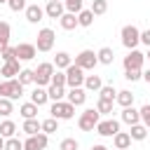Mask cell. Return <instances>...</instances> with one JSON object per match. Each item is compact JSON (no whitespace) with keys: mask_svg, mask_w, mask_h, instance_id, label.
I'll return each mask as SVG.
<instances>
[{"mask_svg":"<svg viewBox=\"0 0 150 150\" xmlns=\"http://www.w3.org/2000/svg\"><path fill=\"white\" fill-rule=\"evenodd\" d=\"M120 38H122V45H124L129 52L141 45V30H138L134 23H127V26L120 30Z\"/></svg>","mask_w":150,"mask_h":150,"instance_id":"obj_1","label":"cell"},{"mask_svg":"<svg viewBox=\"0 0 150 150\" xmlns=\"http://www.w3.org/2000/svg\"><path fill=\"white\" fill-rule=\"evenodd\" d=\"M23 96V84L14 77V80H2V87H0V98H9V101H16Z\"/></svg>","mask_w":150,"mask_h":150,"instance_id":"obj_2","label":"cell"},{"mask_svg":"<svg viewBox=\"0 0 150 150\" xmlns=\"http://www.w3.org/2000/svg\"><path fill=\"white\" fill-rule=\"evenodd\" d=\"M98 122H101V115H98L96 108H87V110L77 117V127H80L82 131H94Z\"/></svg>","mask_w":150,"mask_h":150,"instance_id":"obj_3","label":"cell"},{"mask_svg":"<svg viewBox=\"0 0 150 150\" xmlns=\"http://www.w3.org/2000/svg\"><path fill=\"white\" fill-rule=\"evenodd\" d=\"M54 73H56L54 63H40V66L35 68V87H49Z\"/></svg>","mask_w":150,"mask_h":150,"instance_id":"obj_4","label":"cell"},{"mask_svg":"<svg viewBox=\"0 0 150 150\" xmlns=\"http://www.w3.org/2000/svg\"><path fill=\"white\" fill-rule=\"evenodd\" d=\"M49 112H52L49 117H54V120H70L75 115V105L68 103V101H54Z\"/></svg>","mask_w":150,"mask_h":150,"instance_id":"obj_5","label":"cell"},{"mask_svg":"<svg viewBox=\"0 0 150 150\" xmlns=\"http://www.w3.org/2000/svg\"><path fill=\"white\" fill-rule=\"evenodd\" d=\"M84 77H87V75H84V70H82V68H77L75 63L66 68V87H68V89L84 87Z\"/></svg>","mask_w":150,"mask_h":150,"instance_id":"obj_6","label":"cell"},{"mask_svg":"<svg viewBox=\"0 0 150 150\" xmlns=\"http://www.w3.org/2000/svg\"><path fill=\"white\" fill-rule=\"evenodd\" d=\"M54 40H56V33H54L52 28H40V30H38V42H35L38 52H52Z\"/></svg>","mask_w":150,"mask_h":150,"instance_id":"obj_7","label":"cell"},{"mask_svg":"<svg viewBox=\"0 0 150 150\" xmlns=\"http://www.w3.org/2000/svg\"><path fill=\"white\" fill-rule=\"evenodd\" d=\"M73 63H75L77 68H82V70H94L96 63H98V59H96V52H91V49H82V52L75 56Z\"/></svg>","mask_w":150,"mask_h":150,"instance_id":"obj_8","label":"cell"},{"mask_svg":"<svg viewBox=\"0 0 150 150\" xmlns=\"http://www.w3.org/2000/svg\"><path fill=\"white\" fill-rule=\"evenodd\" d=\"M117 131H120V122H117V120H112V117L101 120V122L96 124V134H98V136H103V138H112Z\"/></svg>","mask_w":150,"mask_h":150,"instance_id":"obj_9","label":"cell"},{"mask_svg":"<svg viewBox=\"0 0 150 150\" xmlns=\"http://www.w3.org/2000/svg\"><path fill=\"white\" fill-rule=\"evenodd\" d=\"M143 61H145V54H141L138 49H131L127 56H124V70H141L143 68Z\"/></svg>","mask_w":150,"mask_h":150,"instance_id":"obj_10","label":"cell"},{"mask_svg":"<svg viewBox=\"0 0 150 150\" xmlns=\"http://www.w3.org/2000/svg\"><path fill=\"white\" fill-rule=\"evenodd\" d=\"M47 145H49V138H47L45 131L35 134V136H28V138L23 141V148H26V150H45Z\"/></svg>","mask_w":150,"mask_h":150,"instance_id":"obj_11","label":"cell"},{"mask_svg":"<svg viewBox=\"0 0 150 150\" xmlns=\"http://www.w3.org/2000/svg\"><path fill=\"white\" fill-rule=\"evenodd\" d=\"M38 54V47L30 45V42H19L16 45V59L19 61H33Z\"/></svg>","mask_w":150,"mask_h":150,"instance_id":"obj_12","label":"cell"},{"mask_svg":"<svg viewBox=\"0 0 150 150\" xmlns=\"http://www.w3.org/2000/svg\"><path fill=\"white\" fill-rule=\"evenodd\" d=\"M19 73H21L19 59H14V61H7V63H2V68H0V75H2L5 80H14V77H19Z\"/></svg>","mask_w":150,"mask_h":150,"instance_id":"obj_13","label":"cell"},{"mask_svg":"<svg viewBox=\"0 0 150 150\" xmlns=\"http://www.w3.org/2000/svg\"><path fill=\"white\" fill-rule=\"evenodd\" d=\"M120 120H122L124 124L134 127V124H138V122H141V110H136L134 105H129V108H122V112H120Z\"/></svg>","mask_w":150,"mask_h":150,"instance_id":"obj_14","label":"cell"},{"mask_svg":"<svg viewBox=\"0 0 150 150\" xmlns=\"http://www.w3.org/2000/svg\"><path fill=\"white\" fill-rule=\"evenodd\" d=\"M68 103H73L75 108L77 105H84V101H87V89L84 87H75V89H68Z\"/></svg>","mask_w":150,"mask_h":150,"instance_id":"obj_15","label":"cell"},{"mask_svg":"<svg viewBox=\"0 0 150 150\" xmlns=\"http://www.w3.org/2000/svg\"><path fill=\"white\" fill-rule=\"evenodd\" d=\"M42 16H45V7H40V5L26 7V21L28 23H38V21H42Z\"/></svg>","mask_w":150,"mask_h":150,"instance_id":"obj_16","label":"cell"},{"mask_svg":"<svg viewBox=\"0 0 150 150\" xmlns=\"http://www.w3.org/2000/svg\"><path fill=\"white\" fill-rule=\"evenodd\" d=\"M63 14H66L63 2H47V7H45V16H49V19H61Z\"/></svg>","mask_w":150,"mask_h":150,"instance_id":"obj_17","label":"cell"},{"mask_svg":"<svg viewBox=\"0 0 150 150\" xmlns=\"http://www.w3.org/2000/svg\"><path fill=\"white\" fill-rule=\"evenodd\" d=\"M148 134H150V129H148L143 122H138V124L129 127V136H131V141H145V138H148Z\"/></svg>","mask_w":150,"mask_h":150,"instance_id":"obj_18","label":"cell"},{"mask_svg":"<svg viewBox=\"0 0 150 150\" xmlns=\"http://www.w3.org/2000/svg\"><path fill=\"white\" fill-rule=\"evenodd\" d=\"M112 145H115V150H127V148L131 145L129 131H117V134L112 136Z\"/></svg>","mask_w":150,"mask_h":150,"instance_id":"obj_19","label":"cell"},{"mask_svg":"<svg viewBox=\"0 0 150 150\" xmlns=\"http://www.w3.org/2000/svg\"><path fill=\"white\" fill-rule=\"evenodd\" d=\"M68 66H73V56H70L68 52H56V56H54V68H56V70H66Z\"/></svg>","mask_w":150,"mask_h":150,"instance_id":"obj_20","label":"cell"},{"mask_svg":"<svg viewBox=\"0 0 150 150\" xmlns=\"http://www.w3.org/2000/svg\"><path fill=\"white\" fill-rule=\"evenodd\" d=\"M30 101L40 108V105H45L47 101H49V94H47V87H35L33 91H30Z\"/></svg>","mask_w":150,"mask_h":150,"instance_id":"obj_21","label":"cell"},{"mask_svg":"<svg viewBox=\"0 0 150 150\" xmlns=\"http://www.w3.org/2000/svg\"><path fill=\"white\" fill-rule=\"evenodd\" d=\"M19 115H21L23 120H35V117H38V105H35L33 101L21 103V105H19Z\"/></svg>","mask_w":150,"mask_h":150,"instance_id":"obj_22","label":"cell"},{"mask_svg":"<svg viewBox=\"0 0 150 150\" xmlns=\"http://www.w3.org/2000/svg\"><path fill=\"white\" fill-rule=\"evenodd\" d=\"M21 131H26L28 136H35V134H40V131H42V122H40L38 117H35V120H23Z\"/></svg>","mask_w":150,"mask_h":150,"instance_id":"obj_23","label":"cell"},{"mask_svg":"<svg viewBox=\"0 0 150 150\" xmlns=\"http://www.w3.org/2000/svg\"><path fill=\"white\" fill-rule=\"evenodd\" d=\"M9 35H12V28H9V23L0 19V52L9 47Z\"/></svg>","mask_w":150,"mask_h":150,"instance_id":"obj_24","label":"cell"},{"mask_svg":"<svg viewBox=\"0 0 150 150\" xmlns=\"http://www.w3.org/2000/svg\"><path fill=\"white\" fill-rule=\"evenodd\" d=\"M59 23H61L63 30H73V28L80 26V23H77V14H70V12H66V14L59 19Z\"/></svg>","mask_w":150,"mask_h":150,"instance_id":"obj_25","label":"cell"},{"mask_svg":"<svg viewBox=\"0 0 150 150\" xmlns=\"http://www.w3.org/2000/svg\"><path fill=\"white\" fill-rule=\"evenodd\" d=\"M96 59H98V63H103V66H110V63L115 61V52H112L110 47H101V49L96 52Z\"/></svg>","mask_w":150,"mask_h":150,"instance_id":"obj_26","label":"cell"},{"mask_svg":"<svg viewBox=\"0 0 150 150\" xmlns=\"http://www.w3.org/2000/svg\"><path fill=\"white\" fill-rule=\"evenodd\" d=\"M101 87H103L101 75H87L84 77V89L87 91H101Z\"/></svg>","mask_w":150,"mask_h":150,"instance_id":"obj_27","label":"cell"},{"mask_svg":"<svg viewBox=\"0 0 150 150\" xmlns=\"http://www.w3.org/2000/svg\"><path fill=\"white\" fill-rule=\"evenodd\" d=\"M115 103H117V105H122V108H129V105H134V94H131L129 89H122V91H117Z\"/></svg>","mask_w":150,"mask_h":150,"instance_id":"obj_28","label":"cell"},{"mask_svg":"<svg viewBox=\"0 0 150 150\" xmlns=\"http://www.w3.org/2000/svg\"><path fill=\"white\" fill-rule=\"evenodd\" d=\"M47 94H49V101L54 103V101H63V96H66L68 91H66V87H56V84H49V87H47Z\"/></svg>","mask_w":150,"mask_h":150,"instance_id":"obj_29","label":"cell"},{"mask_svg":"<svg viewBox=\"0 0 150 150\" xmlns=\"http://www.w3.org/2000/svg\"><path fill=\"white\" fill-rule=\"evenodd\" d=\"M14 134H16V124H14L12 120L0 122V136H2V138H14Z\"/></svg>","mask_w":150,"mask_h":150,"instance_id":"obj_30","label":"cell"},{"mask_svg":"<svg viewBox=\"0 0 150 150\" xmlns=\"http://www.w3.org/2000/svg\"><path fill=\"white\" fill-rule=\"evenodd\" d=\"M98 98H103V101H112V103H115V98H117V89H115L112 84H103L101 91H98Z\"/></svg>","mask_w":150,"mask_h":150,"instance_id":"obj_31","label":"cell"},{"mask_svg":"<svg viewBox=\"0 0 150 150\" xmlns=\"http://www.w3.org/2000/svg\"><path fill=\"white\" fill-rule=\"evenodd\" d=\"M77 23H80L82 28H89V26L94 23V12H91V9H82V12L77 14Z\"/></svg>","mask_w":150,"mask_h":150,"instance_id":"obj_32","label":"cell"},{"mask_svg":"<svg viewBox=\"0 0 150 150\" xmlns=\"http://www.w3.org/2000/svg\"><path fill=\"white\" fill-rule=\"evenodd\" d=\"M23 87L26 84H35V70H30V68H21V73H19V77H16Z\"/></svg>","mask_w":150,"mask_h":150,"instance_id":"obj_33","label":"cell"},{"mask_svg":"<svg viewBox=\"0 0 150 150\" xmlns=\"http://www.w3.org/2000/svg\"><path fill=\"white\" fill-rule=\"evenodd\" d=\"M63 7H66V12H70V14H80V12L84 9V0H63Z\"/></svg>","mask_w":150,"mask_h":150,"instance_id":"obj_34","label":"cell"},{"mask_svg":"<svg viewBox=\"0 0 150 150\" xmlns=\"http://www.w3.org/2000/svg\"><path fill=\"white\" fill-rule=\"evenodd\" d=\"M42 131L49 136V134H56L59 131V120H54V117H47V120H42Z\"/></svg>","mask_w":150,"mask_h":150,"instance_id":"obj_35","label":"cell"},{"mask_svg":"<svg viewBox=\"0 0 150 150\" xmlns=\"http://www.w3.org/2000/svg\"><path fill=\"white\" fill-rule=\"evenodd\" d=\"M89 9L94 12V16H101V14L108 12V0H91V7Z\"/></svg>","mask_w":150,"mask_h":150,"instance_id":"obj_36","label":"cell"},{"mask_svg":"<svg viewBox=\"0 0 150 150\" xmlns=\"http://www.w3.org/2000/svg\"><path fill=\"white\" fill-rule=\"evenodd\" d=\"M112 101H103V98H98L96 101V110H98V115H110L112 112Z\"/></svg>","mask_w":150,"mask_h":150,"instance_id":"obj_37","label":"cell"},{"mask_svg":"<svg viewBox=\"0 0 150 150\" xmlns=\"http://www.w3.org/2000/svg\"><path fill=\"white\" fill-rule=\"evenodd\" d=\"M14 112V101H9V98H0V115L2 117H9Z\"/></svg>","mask_w":150,"mask_h":150,"instance_id":"obj_38","label":"cell"},{"mask_svg":"<svg viewBox=\"0 0 150 150\" xmlns=\"http://www.w3.org/2000/svg\"><path fill=\"white\" fill-rule=\"evenodd\" d=\"M77 148H80V143L75 138H63L59 143V150H77Z\"/></svg>","mask_w":150,"mask_h":150,"instance_id":"obj_39","label":"cell"},{"mask_svg":"<svg viewBox=\"0 0 150 150\" xmlns=\"http://www.w3.org/2000/svg\"><path fill=\"white\" fill-rule=\"evenodd\" d=\"M5 150H23V141H19L16 136L14 138H7L5 141Z\"/></svg>","mask_w":150,"mask_h":150,"instance_id":"obj_40","label":"cell"},{"mask_svg":"<svg viewBox=\"0 0 150 150\" xmlns=\"http://www.w3.org/2000/svg\"><path fill=\"white\" fill-rule=\"evenodd\" d=\"M0 59L7 63V61H14L16 59V47H7V49H2L0 52Z\"/></svg>","mask_w":150,"mask_h":150,"instance_id":"obj_41","label":"cell"},{"mask_svg":"<svg viewBox=\"0 0 150 150\" xmlns=\"http://www.w3.org/2000/svg\"><path fill=\"white\" fill-rule=\"evenodd\" d=\"M7 7H9L12 12H26V7H28V5H26V0H9V2H7Z\"/></svg>","mask_w":150,"mask_h":150,"instance_id":"obj_42","label":"cell"},{"mask_svg":"<svg viewBox=\"0 0 150 150\" xmlns=\"http://www.w3.org/2000/svg\"><path fill=\"white\" fill-rule=\"evenodd\" d=\"M52 84H56V87H66V70H56L54 77H52Z\"/></svg>","mask_w":150,"mask_h":150,"instance_id":"obj_43","label":"cell"},{"mask_svg":"<svg viewBox=\"0 0 150 150\" xmlns=\"http://www.w3.org/2000/svg\"><path fill=\"white\" fill-rule=\"evenodd\" d=\"M141 122L150 129V103H145V105H141Z\"/></svg>","mask_w":150,"mask_h":150,"instance_id":"obj_44","label":"cell"},{"mask_svg":"<svg viewBox=\"0 0 150 150\" xmlns=\"http://www.w3.org/2000/svg\"><path fill=\"white\" fill-rule=\"evenodd\" d=\"M124 77H127L129 82H138V80L143 77V73H141V70H124Z\"/></svg>","mask_w":150,"mask_h":150,"instance_id":"obj_45","label":"cell"},{"mask_svg":"<svg viewBox=\"0 0 150 150\" xmlns=\"http://www.w3.org/2000/svg\"><path fill=\"white\" fill-rule=\"evenodd\" d=\"M141 42L150 49V28H148V30H141Z\"/></svg>","mask_w":150,"mask_h":150,"instance_id":"obj_46","label":"cell"},{"mask_svg":"<svg viewBox=\"0 0 150 150\" xmlns=\"http://www.w3.org/2000/svg\"><path fill=\"white\" fill-rule=\"evenodd\" d=\"M91 150H108L105 145H101V143H96V145H91Z\"/></svg>","mask_w":150,"mask_h":150,"instance_id":"obj_47","label":"cell"},{"mask_svg":"<svg viewBox=\"0 0 150 150\" xmlns=\"http://www.w3.org/2000/svg\"><path fill=\"white\" fill-rule=\"evenodd\" d=\"M143 80H145V82H148V84H150V68H148V70H145V73H143Z\"/></svg>","mask_w":150,"mask_h":150,"instance_id":"obj_48","label":"cell"},{"mask_svg":"<svg viewBox=\"0 0 150 150\" xmlns=\"http://www.w3.org/2000/svg\"><path fill=\"white\" fill-rule=\"evenodd\" d=\"M5 141H7V138H2V136H0V150H5Z\"/></svg>","mask_w":150,"mask_h":150,"instance_id":"obj_49","label":"cell"},{"mask_svg":"<svg viewBox=\"0 0 150 150\" xmlns=\"http://www.w3.org/2000/svg\"><path fill=\"white\" fill-rule=\"evenodd\" d=\"M7 2H9V0H0V5H7Z\"/></svg>","mask_w":150,"mask_h":150,"instance_id":"obj_50","label":"cell"},{"mask_svg":"<svg viewBox=\"0 0 150 150\" xmlns=\"http://www.w3.org/2000/svg\"><path fill=\"white\" fill-rule=\"evenodd\" d=\"M47 2H63V0H47Z\"/></svg>","mask_w":150,"mask_h":150,"instance_id":"obj_51","label":"cell"},{"mask_svg":"<svg viewBox=\"0 0 150 150\" xmlns=\"http://www.w3.org/2000/svg\"><path fill=\"white\" fill-rule=\"evenodd\" d=\"M145 56H148V59H150V49H148V54H145Z\"/></svg>","mask_w":150,"mask_h":150,"instance_id":"obj_52","label":"cell"},{"mask_svg":"<svg viewBox=\"0 0 150 150\" xmlns=\"http://www.w3.org/2000/svg\"><path fill=\"white\" fill-rule=\"evenodd\" d=\"M0 87H2V82H0Z\"/></svg>","mask_w":150,"mask_h":150,"instance_id":"obj_53","label":"cell"},{"mask_svg":"<svg viewBox=\"0 0 150 150\" xmlns=\"http://www.w3.org/2000/svg\"><path fill=\"white\" fill-rule=\"evenodd\" d=\"M23 150H26V148H23Z\"/></svg>","mask_w":150,"mask_h":150,"instance_id":"obj_54","label":"cell"},{"mask_svg":"<svg viewBox=\"0 0 150 150\" xmlns=\"http://www.w3.org/2000/svg\"><path fill=\"white\" fill-rule=\"evenodd\" d=\"M148 136H150V134H148Z\"/></svg>","mask_w":150,"mask_h":150,"instance_id":"obj_55","label":"cell"}]
</instances>
